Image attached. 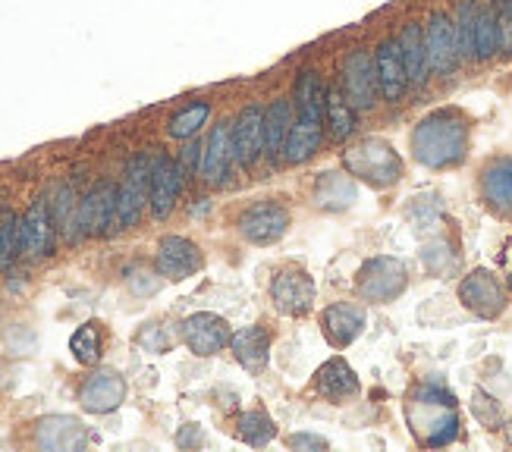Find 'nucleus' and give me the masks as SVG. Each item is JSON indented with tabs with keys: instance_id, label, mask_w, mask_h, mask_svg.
Here are the masks:
<instances>
[{
	"instance_id": "nucleus-1",
	"label": "nucleus",
	"mask_w": 512,
	"mask_h": 452,
	"mask_svg": "<svg viewBox=\"0 0 512 452\" xmlns=\"http://www.w3.org/2000/svg\"><path fill=\"white\" fill-rule=\"evenodd\" d=\"M469 148V123L459 110H434L412 132V154L431 170L453 167Z\"/></svg>"
},
{
	"instance_id": "nucleus-2",
	"label": "nucleus",
	"mask_w": 512,
	"mask_h": 452,
	"mask_svg": "<svg viewBox=\"0 0 512 452\" xmlns=\"http://www.w3.org/2000/svg\"><path fill=\"white\" fill-rule=\"evenodd\" d=\"M406 421L421 446H447L459 434L456 399L440 387H421L406 405Z\"/></svg>"
},
{
	"instance_id": "nucleus-3",
	"label": "nucleus",
	"mask_w": 512,
	"mask_h": 452,
	"mask_svg": "<svg viewBox=\"0 0 512 452\" xmlns=\"http://www.w3.org/2000/svg\"><path fill=\"white\" fill-rule=\"evenodd\" d=\"M343 167L365 179L371 186H393L399 176H403V161H399V154L393 151V145H387L384 139H365L359 145H352L346 154H343Z\"/></svg>"
},
{
	"instance_id": "nucleus-4",
	"label": "nucleus",
	"mask_w": 512,
	"mask_h": 452,
	"mask_svg": "<svg viewBox=\"0 0 512 452\" xmlns=\"http://www.w3.org/2000/svg\"><path fill=\"white\" fill-rule=\"evenodd\" d=\"M151 167L154 161L148 154H136L126 167L123 186L117 189V226L129 230L142 217V208L148 205V189H151Z\"/></svg>"
},
{
	"instance_id": "nucleus-5",
	"label": "nucleus",
	"mask_w": 512,
	"mask_h": 452,
	"mask_svg": "<svg viewBox=\"0 0 512 452\" xmlns=\"http://www.w3.org/2000/svg\"><path fill=\"white\" fill-rule=\"evenodd\" d=\"M425 48H428V70L434 76H450L462 54L456 41V22L450 13L434 10L425 22Z\"/></svg>"
},
{
	"instance_id": "nucleus-6",
	"label": "nucleus",
	"mask_w": 512,
	"mask_h": 452,
	"mask_svg": "<svg viewBox=\"0 0 512 452\" xmlns=\"http://www.w3.org/2000/svg\"><path fill=\"white\" fill-rule=\"evenodd\" d=\"M409 277H406V267L403 261L396 258H371L362 270H359V296L368 302H393L396 296H403Z\"/></svg>"
},
{
	"instance_id": "nucleus-7",
	"label": "nucleus",
	"mask_w": 512,
	"mask_h": 452,
	"mask_svg": "<svg viewBox=\"0 0 512 452\" xmlns=\"http://www.w3.org/2000/svg\"><path fill=\"white\" fill-rule=\"evenodd\" d=\"M343 95L355 110H371L381 95V82H377L374 57L365 48H355L343 60Z\"/></svg>"
},
{
	"instance_id": "nucleus-8",
	"label": "nucleus",
	"mask_w": 512,
	"mask_h": 452,
	"mask_svg": "<svg viewBox=\"0 0 512 452\" xmlns=\"http://www.w3.org/2000/svg\"><path fill=\"white\" fill-rule=\"evenodd\" d=\"M117 223V186L101 179L79 201V236H104Z\"/></svg>"
},
{
	"instance_id": "nucleus-9",
	"label": "nucleus",
	"mask_w": 512,
	"mask_h": 452,
	"mask_svg": "<svg viewBox=\"0 0 512 452\" xmlns=\"http://www.w3.org/2000/svg\"><path fill=\"white\" fill-rule=\"evenodd\" d=\"M459 302L472 314H478V318L491 321L503 311L506 296H503L500 280L491 274V270H472V274L459 283Z\"/></svg>"
},
{
	"instance_id": "nucleus-10",
	"label": "nucleus",
	"mask_w": 512,
	"mask_h": 452,
	"mask_svg": "<svg viewBox=\"0 0 512 452\" xmlns=\"http://www.w3.org/2000/svg\"><path fill=\"white\" fill-rule=\"evenodd\" d=\"M183 339L198 358H211L230 343V324L211 311H198L183 321Z\"/></svg>"
},
{
	"instance_id": "nucleus-11",
	"label": "nucleus",
	"mask_w": 512,
	"mask_h": 452,
	"mask_svg": "<svg viewBox=\"0 0 512 452\" xmlns=\"http://www.w3.org/2000/svg\"><path fill=\"white\" fill-rule=\"evenodd\" d=\"M54 214H51V201L48 198H35L26 217L19 220V233H22V255L26 258H44L51 255L54 245Z\"/></svg>"
},
{
	"instance_id": "nucleus-12",
	"label": "nucleus",
	"mask_w": 512,
	"mask_h": 452,
	"mask_svg": "<svg viewBox=\"0 0 512 452\" xmlns=\"http://www.w3.org/2000/svg\"><path fill=\"white\" fill-rule=\"evenodd\" d=\"M374 66H377V82H381V95H384V101H390V104L403 101L406 88H409L412 82H409L406 63H403V51H399V41H396V38H384L381 44H377V51H374Z\"/></svg>"
},
{
	"instance_id": "nucleus-13",
	"label": "nucleus",
	"mask_w": 512,
	"mask_h": 452,
	"mask_svg": "<svg viewBox=\"0 0 512 452\" xmlns=\"http://www.w3.org/2000/svg\"><path fill=\"white\" fill-rule=\"evenodd\" d=\"M126 399V380L117 371H95L79 387V405L92 415H107L120 409Z\"/></svg>"
},
{
	"instance_id": "nucleus-14",
	"label": "nucleus",
	"mask_w": 512,
	"mask_h": 452,
	"mask_svg": "<svg viewBox=\"0 0 512 452\" xmlns=\"http://www.w3.org/2000/svg\"><path fill=\"white\" fill-rule=\"evenodd\" d=\"M183 167L180 161H170V157H158L151 167V189H148V205L154 220H164L173 205H176V195L183 189Z\"/></svg>"
},
{
	"instance_id": "nucleus-15",
	"label": "nucleus",
	"mask_w": 512,
	"mask_h": 452,
	"mask_svg": "<svg viewBox=\"0 0 512 452\" xmlns=\"http://www.w3.org/2000/svg\"><path fill=\"white\" fill-rule=\"evenodd\" d=\"M271 296L277 311L283 314H305L315 302V280H311L305 270L296 267H286L277 274L274 286H271Z\"/></svg>"
},
{
	"instance_id": "nucleus-16",
	"label": "nucleus",
	"mask_w": 512,
	"mask_h": 452,
	"mask_svg": "<svg viewBox=\"0 0 512 452\" xmlns=\"http://www.w3.org/2000/svg\"><path fill=\"white\" fill-rule=\"evenodd\" d=\"M202 267V252L198 245L183 239V236H164L158 245V274L167 280H186L192 274H198Z\"/></svg>"
},
{
	"instance_id": "nucleus-17",
	"label": "nucleus",
	"mask_w": 512,
	"mask_h": 452,
	"mask_svg": "<svg viewBox=\"0 0 512 452\" xmlns=\"http://www.w3.org/2000/svg\"><path fill=\"white\" fill-rule=\"evenodd\" d=\"M261 148H264V107L249 104L233 123V161L249 167L258 161Z\"/></svg>"
},
{
	"instance_id": "nucleus-18",
	"label": "nucleus",
	"mask_w": 512,
	"mask_h": 452,
	"mask_svg": "<svg viewBox=\"0 0 512 452\" xmlns=\"http://www.w3.org/2000/svg\"><path fill=\"white\" fill-rule=\"evenodd\" d=\"M35 443L41 449H48V452H73V449H82L88 443V437H85V427L76 418L51 415V418L38 421Z\"/></svg>"
},
{
	"instance_id": "nucleus-19",
	"label": "nucleus",
	"mask_w": 512,
	"mask_h": 452,
	"mask_svg": "<svg viewBox=\"0 0 512 452\" xmlns=\"http://www.w3.org/2000/svg\"><path fill=\"white\" fill-rule=\"evenodd\" d=\"M230 161H233V126L217 123L208 135V142H205L202 167H198V173H202L205 183L217 186V183H224Z\"/></svg>"
},
{
	"instance_id": "nucleus-20",
	"label": "nucleus",
	"mask_w": 512,
	"mask_h": 452,
	"mask_svg": "<svg viewBox=\"0 0 512 452\" xmlns=\"http://www.w3.org/2000/svg\"><path fill=\"white\" fill-rule=\"evenodd\" d=\"M289 226V217L280 205H255L252 211L242 214L239 220V230L249 242L255 245H271L277 242Z\"/></svg>"
},
{
	"instance_id": "nucleus-21",
	"label": "nucleus",
	"mask_w": 512,
	"mask_h": 452,
	"mask_svg": "<svg viewBox=\"0 0 512 452\" xmlns=\"http://www.w3.org/2000/svg\"><path fill=\"white\" fill-rule=\"evenodd\" d=\"M296 120L308 123H324V107H327V85L318 70H302L296 79Z\"/></svg>"
},
{
	"instance_id": "nucleus-22",
	"label": "nucleus",
	"mask_w": 512,
	"mask_h": 452,
	"mask_svg": "<svg viewBox=\"0 0 512 452\" xmlns=\"http://www.w3.org/2000/svg\"><path fill=\"white\" fill-rule=\"evenodd\" d=\"M481 192L497 214L512 217V157H500V161H494L484 170Z\"/></svg>"
},
{
	"instance_id": "nucleus-23",
	"label": "nucleus",
	"mask_w": 512,
	"mask_h": 452,
	"mask_svg": "<svg viewBox=\"0 0 512 452\" xmlns=\"http://www.w3.org/2000/svg\"><path fill=\"white\" fill-rule=\"evenodd\" d=\"M321 327H324V336L330 339V343L337 349H343L362 333L365 314H362V308H355V305H330L324 311V318H321Z\"/></svg>"
},
{
	"instance_id": "nucleus-24",
	"label": "nucleus",
	"mask_w": 512,
	"mask_h": 452,
	"mask_svg": "<svg viewBox=\"0 0 512 452\" xmlns=\"http://www.w3.org/2000/svg\"><path fill=\"white\" fill-rule=\"evenodd\" d=\"M399 51H403V63L412 85H421L428 79V48H425V29L418 22H406L403 32H399Z\"/></svg>"
},
{
	"instance_id": "nucleus-25",
	"label": "nucleus",
	"mask_w": 512,
	"mask_h": 452,
	"mask_svg": "<svg viewBox=\"0 0 512 452\" xmlns=\"http://www.w3.org/2000/svg\"><path fill=\"white\" fill-rule=\"evenodd\" d=\"M230 349L236 355V361L242 368L249 371H261L267 365V349H271V339H267V333L261 327H242L239 333L230 336Z\"/></svg>"
},
{
	"instance_id": "nucleus-26",
	"label": "nucleus",
	"mask_w": 512,
	"mask_h": 452,
	"mask_svg": "<svg viewBox=\"0 0 512 452\" xmlns=\"http://www.w3.org/2000/svg\"><path fill=\"white\" fill-rule=\"evenodd\" d=\"M318 393H324L327 399H352L359 393V377L343 358H333L318 371Z\"/></svg>"
},
{
	"instance_id": "nucleus-27",
	"label": "nucleus",
	"mask_w": 512,
	"mask_h": 452,
	"mask_svg": "<svg viewBox=\"0 0 512 452\" xmlns=\"http://www.w3.org/2000/svg\"><path fill=\"white\" fill-rule=\"evenodd\" d=\"M321 145V123H308V120H296L286 132V142H283V157L289 164H302L308 161L311 154L318 151Z\"/></svg>"
},
{
	"instance_id": "nucleus-28",
	"label": "nucleus",
	"mask_w": 512,
	"mask_h": 452,
	"mask_svg": "<svg viewBox=\"0 0 512 452\" xmlns=\"http://www.w3.org/2000/svg\"><path fill=\"white\" fill-rule=\"evenodd\" d=\"M289 126H293V110H289L286 98H277L271 107L264 110V148H261V154L277 157L283 151Z\"/></svg>"
},
{
	"instance_id": "nucleus-29",
	"label": "nucleus",
	"mask_w": 512,
	"mask_h": 452,
	"mask_svg": "<svg viewBox=\"0 0 512 452\" xmlns=\"http://www.w3.org/2000/svg\"><path fill=\"white\" fill-rule=\"evenodd\" d=\"M355 195H359V189H355V183H352L349 176H343V173H324L318 179V186H315V201H318L321 208H327V211L349 208L352 201H355Z\"/></svg>"
},
{
	"instance_id": "nucleus-30",
	"label": "nucleus",
	"mask_w": 512,
	"mask_h": 452,
	"mask_svg": "<svg viewBox=\"0 0 512 452\" xmlns=\"http://www.w3.org/2000/svg\"><path fill=\"white\" fill-rule=\"evenodd\" d=\"M324 120L330 126V135L337 142L349 139L355 129V107L349 104V98L340 92V88H327V107H324Z\"/></svg>"
},
{
	"instance_id": "nucleus-31",
	"label": "nucleus",
	"mask_w": 512,
	"mask_h": 452,
	"mask_svg": "<svg viewBox=\"0 0 512 452\" xmlns=\"http://www.w3.org/2000/svg\"><path fill=\"white\" fill-rule=\"evenodd\" d=\"M208 117H211V104L208 101L186 104L183 110H176L173 117H170V123H167L170 139H180V142L192 139V135L208 123Z\"/></svg>"
},
{
	"instance_id": "nucleus-32",
	"label": "nucleus",
	"mask_w": 512,
	"mask_h": 452,
	"mask_svg": "<svg viewBox=\"0 0 512 452\" xmlns=\"http://www.w3.org/2000/svg\"><path fill=\"white\" fill-rule=\"evenodd\" d=\"M500 54V35H497V19L491 10V0L478 4V22H475V60H491Z\"/></svg>"
},
{
	"instance_id": "nucleus-33",
	"label": "nucleus",
	"mask_w": 512,
	"mask_h": 452,
	"mask_svg": "<svg viewBox=\"0 0 512 452\" xmlns=\"http://www.w3.org/2000/svg\"><path fill=\"white\" fill-rule=\"evenodd\" d=\"M478 4L481 0H459L456 7V41L462 60H475V22H478Z\"/></svg>"
},
{
	"instance_id": "nucleus-34",
	"label": "nucleus",
	"mask_w": 512,
	"mask_h": 452,
	"mask_svg": "<svg viewBox=\"0 0 512 452\" xmlns=\"http://www.w3.org/2000/svg\"><path fill=\"white\" fill-rule=\"evenodd\" d=\"M51 214H54V226H57L63 236L73 239L79 233V201H76L73 186H60Z\"/></svg>"
},
{
	"instance_id": "nucleus-35",
	"label": "nucleus",
	"mask_w": 512,
	"mask_h": 452,
	"mask_svg": "<svg viewBox=\"0 0 512 452\" xmlns=\"http://www.w3.org/2000/svg\"><path fill=\"white\" fill-rule=\"evenodd\" d=\"M101 349H104V339H101L98 324H82L70 339V352L76 355L79 365H95L101 358Z\"/></svg>"
},
{
	"instance_id": "nucleus-36",
	"label": "nucleus",
	"mask_w": 512,
	"mask_h": 452,
	"mask_svg": "<svg viewBox=\"0 0 512 452\" xmlns=\"http://www.w3.org/2000/svg\"><path fill=\"white\" fill-rule=\"evenodd\" d=\"M19 252H22L19 217L13 211H0V270H7Z\"/></svg>"
},
{
	"instance_id": "nucleus-37",
	"label": "nucleus",
	"mask_w": 512,
	"mask_h": 452,
	"mask_svg": "<svg viewBox=\"0 0 512 452\" xmlns=\"http://www.w3.org/2000/svg\"><path fill=\"white\" fill-rule=\"evenodd\" d=\"M239 437L246 440L249 446H264V443H271L277 437V427L264 412H249V415L239 418Z\"/></svg>"
},
{
	"instance_id": "nucleus-38",
	"label": "nucleus",
	"mask_w": 512,
	"mask_h": 452,
	"mask_svg": "<svg viewBox=\"0 0 512 452\" xmlns=\"http://www.w3.org/2000/svg\"><path fill=\"white\" fill-rule=\"evenodd\" d=\"M421 261H425V267L431 270L434 277H443V274H447V270H453V267H456L453 248H450V242H443V239H437V242L425 245V252H421Z\"/></svg>"
},
{
	"instance_id": "nucleus-39",
	"label": "nucleus",
	"mask_w": 512,
	"mask_h": 452,
	"mask_svg": "<svg viewBox=\"0 0 512 452\" xmlns=\"http://www.w3.org/2000/svg\"><path fill=\"white\" fill-rule=\"evenodd\" d=\"M491 10L497 19L500 54H512V0H491Z\"/></svg>"
},
{
	"instance_id": "nucleus-40",
	"label": "nucleus",
	"mask_w": 512,
	"mask_h": 452,
	"mask_svg": "<svg viewBox=\"0 0 512 452\" xmlns=\"http://www.w3.org/2000/svg\"><path fill=\"white\" fill-rule=\"evenodd\" d=\"M139 346H142L145 352H151V355H161V352L170 349V339L164 336V330H161L158 324H151L148 330L139 333Z\"/></svg>"
},
{
	"instance_id": "nucleus-41",
	"label": "nucleus",
	"mask_w": 512,
	"mask_h": 452,
	"mask_svg": "<svg viewBox=\"0 0 512 452\" xmlns=\"http://www.w3.org/2000/svg\"><path fill=\"white\" fill-rule=\"evenodd\" d=\"M472 412L475 418H481L487 427H494L500 424V405L491 399V396H484V393H475V402H472Z\"/></svg>"
},
{
	"instance_id": "nucleus-42",
	"label": "nucleus",
	"mask_w": 512,
	"mask_h": 452,
	"mask_svg": "<svg viewBox=\"0 0 512 452\" xmlns=\"http://www.w3.org/2000/svg\"><path fill=\"white\" fill-rule=\"evenodd\" d=\"M180 167H183V173L189 176V170H195V167H202V142H195V135L189 139V145L183 148V154H180Z\"/></svg>"
},
{
	"instance_id": "nucleus-43",
	"label": "nucleus",
	"mask_w": 512,
	"mask_h": 452,
	"mask_svg": "<svg viewBox=\"0 0 512 452\" xmlns=\"http://www.w3.org/2000/svg\"><path fill=\"white\" fill-rule=\"evenodd\" d=\"M286 443H289V449H327V440L315 437V434H293Z\"/></svg>"
},
{
	"instance_id": "nucleus-44",
	"label": "nucleus",
	"mask_w": 512,
	"mask_h": 452,
	"mask_svg": "<svg viewBox=\"0 0 512 452\" xmlns=\"http://www.w3.org/2000/svg\"><path fill=\"white\" fill-rule=\"evenodd\" d=\"M506 437H509V443H512V424L506 427Z\"/></svg>"
},
{
	"instance_id": "nucleus-45",
	"label": "nucleus",
	"mask_w": 512,
	"mask_h": 452,
	"mask_svg": "<svg viewBox=\"0 0 512 452\" xmlns=\"http://www.w3.org/2000/svg\"><path fill=\"white\" fill-rule=\"evenodd\" d=\"M509 286H512V274H509Z\"/></svg>"
},
{
	"instance_id": "nucleus-46",
	"label": "nucleus",
	"mask_w": 512,
	"mask_h": 452,
	"mask_svg": "<svg viewBox=\"0 0 512 452\" xmlns=\"http://www.w3.org/2000/svg\"><path fill=\"white\" fill-rule=\"evenodd\" d=\"M509 252H512V248H509Z\"/></svg>"
}]
</instances>
